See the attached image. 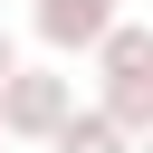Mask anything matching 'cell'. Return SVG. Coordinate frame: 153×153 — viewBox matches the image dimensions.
<instances>
[{
  "mask_svg": "<svg viewBox=\"0 0 153 153\" xmlns=\"http://www.w3.org/2000/svg\"><path fill=\"white\" fill-rule=\"evenodd\" d=\"M105 19H115V0H38V10H29V29H38L57 57H67V48H96Z\"/></svg>",
  "mask_w": 153,
  "mask_h": 153,
  "instance_id": "cell-3",
  "label": "cell"
},
{
  "mask_svg": "<svg viewBox=\"0 0 153 153\" xmlns=\"http://www.w3.org/2000/svg\"><path fill=\"white\" fill-rule=\"evenodd\" d=\"M38 143H48V153H134V134H124L105 105H67V115H57Z\"/></svg>",
  "mask_w": 153,
  "mask_h": 153,
  "instance_id": "cell-4",
  "label": "cell"
},
{
  "mask_svg": "<svg viewBox=\"0 0 153 153\" xmlns=\"http://www.w3.org/2000/svg\"><path fill=\"white\" fill-rule=\"evenodd\" d=\"M10 67H19V38H10V29H0V76H10Z\"/></svg>",
  "mask_w": 153,
  "mask_h": 153,
  "instance_id": "cell-5",
  "label": "cell"
},
{
  "mask_svg": "<svg viewBox=\"0 0 153 153\" xmlns=\"http://www.w3.org/2000/svg\"><path fill=\"white\" fill-rule=\"evenodd\" d=\"M96 76H105V115H115L124 134H153V29H143V19H105Z\"/></svg>",
  "mask_w": 153,
  "mask_h": 153,
  "instance_id": "cell-1",
  "label": "cell"
},
{
  "mask_svg": "<svg viewBox=\"0 0 153 153\" xmlns=\"http://www.w3.org/2000/svg\"><path fill=\"white\" fill-rule=\"evenodd\" d=\"M67 105H76V86H67L57 67H10V76H0V134H19V143H38Z\"/></svg>",
  "mask_w": 153,
  "mask_h": 153,
  "instance_id": "cell-2",
  "label": "cell"
}]
</instances>
